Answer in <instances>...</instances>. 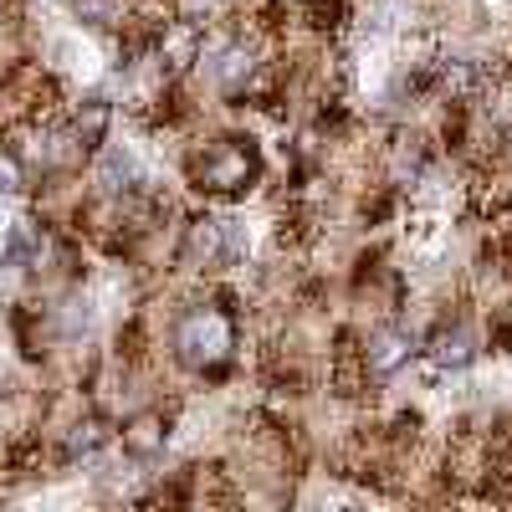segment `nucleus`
Returning <instances> with one entry per match:
<instances>
[{
	"label": "nucleus",
	"instance_id": "2",
	"mask_svg": "<svg viewBox=\"0 0 512 512\" xmlns=\"http://www.w3.org/2000/svg\"><path fill=\"white\" fill-rule=\"evenodd\" d=\"M175 354L185 369H210L231 359L236 349V323H231V308H190L180 323H175Z\"/></svg>",
	"mask_w": 512,
	"mask_h": 512
},
{
	"label": "nucleus",
	"instance_id": "12",
	"mask_svg": "<svg viewBox=\"0 0 512 512\" xmlns=\"http://www.w3.org/2000/svg\"><path fill=\"white\" fill-rule=\"evenodd\" d=\"M21 185H26L21 154H16V149H0V195H11V190H21Z\"/></svg>",
	"mask_w": 512,
	"mask_h": 512
},
{
	"label": "nucleus",
	"instance_id": "9",
	"mask_svg": "<svg viewBox=\"0 0 512 512\" xmlns=\"http://www.w3.org/2000/svg\"><path fill=\"white\" fill-rule=\"evenodd\" d=\"M98 180H103L108 190H134V185H139L134 154H128V149H108V154H103V169H98Z\"/></svg>",
	"mask_w": 512,
	"mask_h": 512
},
{
	"label": "nucleus",
	"instance_id": "10",
	"mask_svg": "<svg viewBox=\"0 0 512 512\" xmlns=\"http://www.w3.org/2000/svg\"><path fill=\"white\" fill-rule=\"evenodd\" d=\"M108 425L103 420H82V425H72V436H67V456L72 461H88V456H98L103 446H108Z\"/></svg>",
	"mask_w": 512,
	"mask_h": 512
},
{
	"label": "nucleus",
	"instance_id": "8",
	"mask_svg": "<svg viewBox=\"0 0 512 512\" xmlns=\"http://www.w3.org/2000/svg\"><path fill=\"white\" fill-rule=\"evenodd\" d=\"M108 128H113V103L108 98H82L72 108V144L77 149H103L108 144Z\"/></svg>",
	"mask_w": 512,
	"mask_h": 512
},
{
	"label": "nucleus",
	"instance_id": "3",
	"mask_svg": "<svg viewBox=\"0 0 512 512\" xmlns=\"http://www.w3.org/2000/svg\"><path fill=\"white\" fill-rule=\"evenodd\" d=\"M154 62L169 77H185L195 62H205V26L200 21H164L154 36Z\"/></svg>",
	"mask_w": 512,
	"mask_h": 512
},
{
	"label": "nucleus",
	"instance_id": "1",
	"mask_svg": "<svg viewBox=\"0 0 512 512\" xmlns=\"http://www.w3.org/2000/svg\"><path fill=\"white\" fill-rule=\"evenodd\" d=\"M190 180H195V190H205V195L236 200V195H246L256 180H262V154H256L251 139H221V144H210V149L190 164Z\"/></svg>",
	"mask_w": 512,
	"mask_h": 512
},
{
	"label": "nucleus",
	"instance_id": "6",
	"mask_svg": "<svg viewBox=\"0 0 512 512\" xmlns=\"http://www.w3.org/2000/svg\"><path fill=\"white\" fill-rule=\"evenodd\" d=\"M118 446L128 461H154L169 451V420L159 410H144L134 420H123V431H118Z\"/></svg>",
	"mask_w": 512,
	"mask_h": 512
},
{
	"label": "nucleus",
	"instance_id": "4",
	"mask_svg": "<svg viewBox=\"0 0 512 512\" xmlns=\"http://www.w3.org/2000/svg\"><path fill=\"white\" fill-rule=\"evenodd\" d=\"M415 354H420V344H415V333H405V328H379V333L364 338V349H359L369 379H395L400 369L415 364Z\"/></svg>",
	"mask_w": 512,
	"mask_h": 512
},
{
	"label": "nucleus",
	"instance_id": "7",
	"mask_svg": "<svg viewBox=\"0 0 512 512\" xmlns=\"http://www.w3.org/2000/svg\"><path fill=\"white\" fill-rule=\"evenodd\" d=\"M185 262H190V267L231 262V251H226V221H221V216H195V221L185 226Z\"/></svg>",
	"mask_w": 512,
	"mask_h": 512
},
{
	"label": "nucleus",
	"instance_id": "5",
	"mask_svg": "<svg viewBox=\"0 0 512 512\" xmlns=\"http://www.w3.org/2000/svg\"><path fill=\"white\" fill-rule=\"evenodd\" d=\"M477 333L466 328V323H441L431 338H425V359H431V369L441 374H466L477 364Z\"/></svg>",
	"mask_w": 512,
	"mask_h": 512
},
{
	"label": "nucleus",
	"instance_id": "11",
	"mask_svg": "<svg viewBox=\"0 0 512 512\" xmlns=\"http://www.w3.org/2000/svg\"><path fill=\"white\" fill-rule=\"evenodd\" d=\"M72 11H77L82 26H93V31L118 26V0H72Z\"/></svg>",
	"mask_w": 512,
	"mask_h": 512
}]
</instances>
